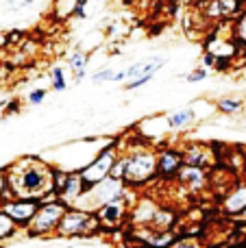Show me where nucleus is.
Here are the masks:
<instances>
[{"instance_id": "obj_1", "label": "nucleus", "mask_w": 246, "mask_h": 248, "mask_svg": "<svg viewBox=\"0 0 246 248\" xmlns=\"http://www.w3.org/2000/svg\"><path fill=\"white\" fill-rule=\"evenodd\" d=\"M9 198H33L55 201L59 198L52 189V166L39 157H20L4 168Z\"/></svg>"}, {"instance_id": "obj_2", "label": "nucleus", "mask_w": 246, "mask_h": 248, "mask_svg": "<svg viewBox=\"0 0 246 248\" xmlns=\"http://www.w3.org/2000/svg\"><path fill=\"white\" fill-rule=\"evenodd\" d=\"M126 172L124 183L126 187H144L157 179V150L148 144H142L133 150H126Z\"/></svg>"}, {"instance_id": "obj_3", "label": "nucleus", "mask_w": 246, "mask_h": 248, "mask_svg": "<svg viewBox=\"0 0 246 248\" xmlns=\"http://www.w3.org/2000/svg\"><path fill=\"white\" fill-rule=\"evenodd\" d=\"M129 192H131V187H126L124 181H118V179H113V176H107V179H103L100 183L92 185V187L78 198V202L74 207L87 209V211H96L100 205H105V202L126 198Z\"/></svg>"}, {"instance_id": "obj_4", "label": "nucleus", "mask_w": 246, "mask_h": 248, "mask_svg": "<svg viewBox=\"0 0 246 248\" xmlns=\"http://www.w3.org/2000/svg\"><path fill=\"white\" fill-rule=\"evenodd\" d=\"M100 229V220L96 211L68 207L57 227V237H90Z\"/></svg>"}, {"instance_id": "obj_5", "label": "nucleus", "mask_w": 246, "mask_h": 248, "mask_svg": "<svg viewBox=\"0 0 246 248\" xmlns=\"http://www.w3.org/2000/svg\"><path fill=\"white\" fill-rule=\"evenodd\" d=\"M65 209H68V205H65L61 198H55V201H44L42 205H39L37 214L33 216V220L29 222V227H26V233H29L31 237H50L57 233V227H59L61 218H63Z\"/></svg>"}, {"instance_id": "obj_6", "label": "nucleus", "mask_w": 246, "mask_h": 248, "mask_svg": "<svg viewBox=\"0 0 246 248\" xmlns=\"http://www.w3.org/2000/svg\"><path fill=\"white\" fill-rule=\"evenodd\" d=\"M118 155H120V150H118V140H111L109 144H105L103 148L96 153V157L92 159L85 168L78 170L85 189H90L92 185H96L103 179H107L111 168H113V163H116V159H118Z\"/></svg>"}, {"instance_id": "obj_7", "label": "nucleus", "mask_w": 246, "mask_h": 248, "mask_svg": "<svg viewBox=\"0 0 246 248\" xmlns=\"http://www.w3.org/2000/svg\"><path fill=\"white\" fill-rule=\"evenodd\" d=\"M166 63H168V57L161 55V52H155V55H148V57H144V59H138L135 63H131L129 68H126V81L122 83L124 90L135 92V90H139V87L148 85Z\"/></svg>"}, {"instance_id": "obj_8", "label": "nucleus", "mask_w": 246, "mask_h": 248, "mask_svg": "<svg viewBox=\"0 0 246 248\" xmlns=\"http://www.w3.org/2000/svg\"><path fill=\"white\" fill-rule=\"evenodd\" d=\"M39 205H42V201H33V198H4L2 211L22 231H26L29 222L33 220V216L37 214Z\"/></svg>"}, {"instance_id": "obj_9", "label": "nucleus", "mask_w": 246, "mask_h": 248, "mask_svg": "<svg viewBox=\"0 0 246 248\" xmlns=\"http://www.w3.org/2000/svg\"><path fill=\"white\" fill-rule=\"evenodd\" d=\"M183 166V153L177 148L157 150V179L159 181H177V174Z\"/></svg>"}, {"instance_id": "obj_10", "label": "nucleus", "mask_w": 246, "mask_h": 248, "mask_svg": "<svg viewBox=\"0 0 246 248\" xmlns=\"http://www.w3.org/2000/svg\"><path fill=\"white\" fill-rule=\"evenodd\" d=\"M129 209H131V202L126 198H120V201H111L100 205L96 209V216L100 220V227H118L126 218Z\"/></svg>"}, {"instance_id": "obj_11", "label": "nucleus", "mask_w": 246, "mask_h": 248, "mask_svg": "<svg viewBox=\"0 0 246 248\" xmlns=\"http://www.w3.org/2000/svg\"><path fill=\"white\" fill-rule=\"evenodd\" d=\"M177 179H179V183H181L183 187H187L190 192H200V189L207 185V174H205V168L187 166V163H183V166H181Z\"/></svg>"}, {"instance_id": "obj_12", "label": "nucleus", "mask_w": 246, "mask_h": 248, "mask_svg": "<svg viewBox=\"0 0 246 248\" xmlns=\"http://www.w3.org/2000/svg\"><path fill=\"white\" fill-rule=\"evenodd\" d=\"M222 211L231 218L242 216L246 211V183H238L233 189H229V194L222 201Z\"/></svg>"}, {"instance_id": "obj_13", "label": "nucleus", "mask_w": 246, "mask_h": 248, "mask_svg": "<svg viewBox=\"0 0 246 248\" xmlns=\"http://www.w3.org/2000/svg\"><path fill=\"white\" fill-rule=\"evenodd\" d=\"M85 192L87 189H85V185H83L81 174H78V172H68V179H65V185H63V189H61L59 198L68 207H74Z\"/></svg>"}, {"instance_id": "obj_14", "label": "nucleus", "mask_w": 246, "mask_h": 248, "mask_svg": "<svg viewBox=\"0 0 246 248\" xmlns=\"http://www.w3.org/2000/svg\"><path fill=\"white\" fill-rule=\"evenodd\" d=\"M194 122H196L194 105L177 109V111H172V113L166 116V128H168V131H183V128H190Z\"/></svg>"}, {"instance_id": "obj_15", "label": "nucleus", "mask_w": 246, "mask_h": 248, "mask_svg": "<svg viewBox=\"0 0 246 248\" xmlns=\"http://www.w3.org/2000/svg\"><path fill=\"white\" fill-rule=\"evenodd\" d=\"M87 63H90V55L83 50H72L65 57V65H68L74 83H81L87 78Z\"/></svg>"}, {"instance_id": "obj_16", "label": "nucleus", "mask_w": 246, "mask_h": 248, "mask_svg": "<svg viewBox=\"0 0 246 248\" xmlns=\"http://www.w3.org/2000/svg\"><path fill=\"white\" fill-rule=\"evenodd\" d=\"M183 153V163H187V166H199V168H205L209 163V157H212V153H209L207 146L199 144V141H194V144H187L185 150H181Z\"/></svg>"}, {"instance_id": "obj_17", "label": "nucleus", "mask_w": 246, "mask_h": 248, "mask_svg": "<svg viewBox=\"0 0 246 248\" xmlns=\"http://www.w3.org/2000/svg\"><path fill=\"white\" fill-rule=\"evenodd\" d=\"M216 109L222 113V116H240V113L246 109V100L238 94H229V96H222V98L216 100Z\"/></svg>"}, {"instance_id": "obj_18", "label": "nucleus", "mask_w": 246, "mask_h": 248, "mask_svg": "<svg viewBox=\"0 0 246 248\" xmlns=\"http://www.w3.org/2000/svg\"><path fill=\"white\" fill-rule=\"evenodd\" d=\"M48 77H50V90L52 92L61 94V92L68 90V74H65V68H61V65H52Z\"/></svg>"}, {"instance_id": "obj_19", "label": "nucleus", "mask_w": 246, "mask_h": 248, "mask_svg": "<svg viewBox=\"0 0 246 248\" xmlns=\"http://www.w3.org/2000/svg\"><path fill=\"white\" fill-rule=\"evenodd\" d=\"M17 233H20V227H17V224L13 222L4 211H0V244H2V242L13 240Z\"/></svg>"}, {"instance_id": "obj_20", "label": "nucleus", "mask_w": 246, "mask_h": 248, "mask_svg": "<svg viewBox=\"0 0 246 248\" xmlns=\"http://www.w3.org/2000/svg\"><path fill=\"white\" fill-rule=\"evenodd\" d=\"M233 37L238 42L240 50H244L246 48V9L233 20Z\"/></svg>"}, {"instance_id": "obj_21", "label": "nucleus", "mask_w": 246, "mask_h": 248, "mask_svg": "<svg viewBox=\"0 0 246 248\" xmlns=\"http://www.w3.org/2000/svg\"><path fill=\"white\" fill-rule=\"evenodd\" d=\"M94 85H103V83H118V68H100L90 77Z\"/></svg>"}, {"instance_id": "obj_22", "label": "nucleus", "mask_w": 246, "mask_h": 248, "mask_svg": "<svg viewBox=\"0 0 246 248\" xmlns=\"http://www.w3.org/2000/svg\"><path fill=\"white\" fill-rule=\"evenodd\" d=\"M39 0H4V9L9 11H26V9L37 7Z\"/></svg>"}, {"instance_id": "obj_23", "label": "nucleus", "mask_w": 246, "mask_h": 248, "mask_svg": "<svg viewBox=\"0 0 246 248\" xmlns=\"http://www.w3.org/2000/svg\"><path fill=\"white\" fill-rule=\"evenodd\" d=\"M46 96H48V90H44V87H33V90L26 94V103L37 107V105H42L44 100H46Z\"/></svg>"}, {"instance_id": "obj_24", "label": "nucleus", "mask_w": 246, "mask_h": 248, "mask_svg": "<svg viewBox=\"0 0 246 248\" xmlns=\"http://www.w3.org/2000/svg\"><path fill=\"white\" fill-rule=\"evenodd\" d=\"M207 77H209V70L203 68V65H199V68H194L192 72L185 74V81L187 83H200V81H205Z\"/></svg>"}, {"instance_id": "obj_25", "label": "nucleus", "mask_w": 246, "mask_h": 248, "mask_svg": "<svg viewBox=\"0 0 246 248\" xmlns=\"http://www.w3.org/2000/svg\"><path fill=\"white\" fill-rule=\"evenodd\" d=\"M168 248H205L200 244V240H194V237H183V240H172V244Z\"/></svg>"}, {"instance_id": "obj_26", "label": "nucleus", "mask_w": 246, "mask_h": 248, "mask_svg": "<svg viewBox=\"0 0 246 248\" xmlns=\"http://www.w3.org/2000/svg\"><path fill=\"white\" fill-rule=\"evenodd\" d=\"M216 63H218V57L212 55L209 50H205L203 57H200V65H203V68H207V70H216Z\"/></svg>"}, {"instance_id": "obj_27", "label": "nucleus", "mask_w": 246, "mask_h": 248, "mask_svg": "<svg viewBox=\"0 0 246 248\" xmlns=\"http://www.w3.org/2000/svg\"><path fill=\"white\" fill-rule=\"evenodd\" d=\"M24 35H26V31H22V29H13V31H9V33H7V42H9V44L24 42Z\"/></svg>"}, {"instance_id": "obj_28", "label": "nucleus", "mask_w": 246, "mask_h": 248, "mask_svg": "<svg viewBox=\"0 0 246 248\" xmlns=\"http://www.w3.org/2000/svg\"><path fill=\"white\" fill-rule=\"evenodd\" d=\"M17 111H20V100L13 98V100H9L7 103V109H4L2 116H13V113H17Z\"/></svg>"}, {"instance_id": "obj_29", "label": "nucleus", "mask_w": 246, "mask_h": 248, "mask_svg": "<svg viewBox=\"0 0 246 248\" xmlns=\"http://www.w3.org/2000/svg\"><path fill=\"white\" fill-rule=\"evenodd\" d=\"M0 196H7V176H4V170H0Z\"/></svg>"}, {"instance_id": "obj_30", "label": "nucleus", "mask_w": 246, "mask_h": 248, "mask_svg": "<svg viewBox=\"0 0 246 248\" xmlns=\"http://www.w3.org/2000/svg\"><path fill=\"white\" fill-rule=\"evenodd\" d=\"M242 155H244V172H246V150H242Z\"/></svg>"}, {"instance_id": "obj_31", "label": "nucleus", "mask_w": 246, "mask_h": 248, "mask_svg": "<svg viewBox=\"0 0 246 248\" xmlns=\"http://www.w3.org/2000/svg\"><path fill=\"white\" fill-rule=\"evenodd\" d=\"M2 202H4V196H0V211H2Z\"/></svg>"}, {"instance_id": "obj_32", "label": "nucleus", "mask_w": 246, "mask_h": 248, "mask_svg": "<svg viewBox=\"0 0 246 248\" xmlns=\"http://www.w3.org/2000/svg\"><path fill=\"white\" fill-rule=\"evenodd\" d=\"M61 248H77V246H72V244H68V246H61Z\"/></svg>"}, {"instance_id": "obj_33", "label": "nucleus", "mask_w": 246, "mask_h": 248, "mask_svg": "<svg viewBox=\"0 0 246 248\" xmlns=\"http://www.w3.org/2000/svg\"><path fill=\"white\" fill-rule=\"evenodd\" d=\"M242 218H246V211H244V214H242Z\"/></svg>"}, {"instance_id": "obj_34", "label": "nucleus", "mask_w": 246, "mask_h": 248, "mask_svg": "<svg viewBox=\"0 0 246 248\" xmlns=\"http://www.w3.org/2000/svg\"><path fill=\"white\" fill-rule=\"evenodd\" d=\"M96 2H103V0H96Z\"/></svg>"}, {"instance_id": "obj_35", "label": "nucleus", "mask_w": 246, "mask_h": 248, "mask_svg": "<svg viewBox=\"0 0 246 248\" xmlns=\"http://www.w3.org/2000/svg\"><path fill=\"white\" fill-rule=\"evenodd\" d=\"M244 2H246V0H244Z\"/></svg>"}]
</instances>
